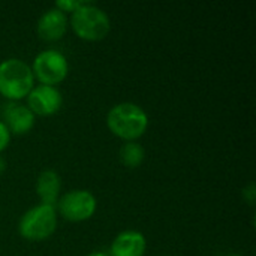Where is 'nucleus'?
Segmentation results:
<instances>
[{
  "instance_id": "obj_1",
  "label": "nucleus",
  "mask_w": 256,
  "mask_h": 256,
  "mask_svg": "<svg viewBox=\"0 0 256 256\" xmlns=\"http://www.w3.org/2000/svg\"><path fill=\"white\" fill-rule=\"evenodd\" d=\"M147 111L135 102H120L110 108L106 114V126L112 135L128 141L140 140L148 129Z\"/></svg>"
},
{
  "instance_id": "obj_2",
  "label": "nucleus",
  "mask_w": 256,
  "mask_h": 256,
  "mask_svg": "<svg viewBox=\"0 0 256 256\" xmlns=\"http://www.w3.org/2000/svg\"><path fill=\"white\" fill-rule=\"evenodd\" d=\"M34 87V76L27 62L9 57L0 62V94L10 100L20 102L27 98Z\"/></svg>"
},
{
  "instance_id": "obj_3",
  "label": "nucleus",
  "mask_w": 256,
  "mask_h": 256,
  "mask_svg": "<svg viewBox=\"0 0 256 256\" xmlns=\"http://www.w3.org/2000/svg\"><path fill=\"white\" fill-rule=\"evenodd\" d=\"M69 26L80 39L98 42L108 36L111 30V18L106 10L87 0L84 6L70 14Z\"/></svg>"
},
{
  "instance_id": "obj_4",
  "label": "nucleus",
  "mask_w": 256,
  "mask_h": 256,
  "mask_svg": "<svg viewBox=\"0 0 256 256\" xmlns=\"http://www.w3.org/2000/svg\"><path fill=\"white\" fill-rule=\"evenodd\" d=\"M57 219L58 214L56 207L39 202L21 214L18 220V232L24 240L44 242L56 232Z\"/></svg>"
},
{
  "instance_id": "obj_5",
  "label": "nucleus",
  "mask_w": 256,
  "mask_h": 256,
  "mask_svg": "<svg viewBox=\"0 0 256 256\" xmlns=\"http://www.w3.org/2000/svg\"><path fill=\"white\" fill-rule=\"evenodd\" d=\"M30 68L39 84L54 87L63 82L69 74V62L66 56L56 48H46L38 52Z\"/></svg>"
},
{
  "instance_id": "obj_6",
  "label": "nucleus",
  "mask_w": 256,
  "mask_h": 256,
  "mask_svg": "<svg viewBox=\"0 0 256 256\" xmlns=\"http://www.w3.org/2000/svg\"><path fill=\"white\" fill-rule=\"evenodd\" d=\"M98 208V200L87 189H72L60 195L56 212L69 222L88 220Z\"/></svg>"
},
{
  "instance_id": "obj_7",
  "label": "nucleus",
  "mask_w": 256,
  "mask_h": 256,
  "mask_svg": "<svg viewBox=\"0 0 256 256\" xmlns=\"http://www.w3.org/2000/svg\"><path fill=\"white\" fill-rule=\"evenodd\" d=\"M27 108L40 117L57 114L63 106V94L54 86L38 84L27 94Z\"/></svg>"
},
{
  "instance_id": "obj_8",
  "label": "nucleus",
  "mask_w": 256,
  "mask_h": 256,
  "mask_svg": "<svg viewBox=\"0 0 256 256\" xmlns=\"http://www.w3.org/2000/svg\"><path fill=\"white\" fill-rule=\"evenodd\" d=\"M0 120L4 123L12 135H24L33 129L36 123V116L27 108V105L8 100L4 105H2Z\"/></svg>"
},
{
  "instance_id": "obj_9",
  "label": "nucleus",
  "mask_w": 256,
  "mask_h": 256,
  "mask_svg": "<svg viewBox=\"0 0 256 256\" xmlns=\"http://www.w3.org/2000/svg\"><path fill=\"white\" fill-rule=\"evenodd\" d=\"M68 26H69L68 15L52 6L45 12H42V15L39 16L36 22V32L42 40L56 42L64 36Z\"/></svg>"
},
{
  "instance_id": "obj_10",
  "label": "nucleus",
  "mask_w": 256,
  "mask_h": 256,
  "mask_svg": "<svg viewBox=\"0 0 256 256\" xmlns=\"http://www.w3.org/2000/svg\"><path fill=\"white\" fill-rule=\"evenodd\" d=\"M147 252L146 236L136 230L118 232L110 246V256H144Z\"/></svg>"
},
{
  "instance_id": "obj_11",
  "label": "nucleus",
  "mask_w": 256,
  "mask_h": 256,
  "mask_svg": "<svg viewBox=\"0 0 256 256\" xmlns=\"http://www.w3.org/2000/svg\"><path fill=\"white\" fill-rule=\"evenodd\" d=\"M34 190L40 204L56 207L62 195V177L54 170H44L36 178Z\"/></svg>"
},
{
  "instance_id": "obj_12",
  "label": "nucleus",
  "mask_w": 256,
  "mask_h": 256,
  "mask_svg": "<svg viewBox=\"0 0 256 256\" xmlns=\"http://www.w3.org/2000/svg\"><path fill=\"white\" fill-rule=\"evenodd\" d=\"M120 164L126 168L135 170L138 168L146 159V150L138 141H128L118 150Z\"/></svg>"
},
{
  "instance_id": "obj_13",
  "label": "nucleus",
  "mask_w": 256,
  "mask_h": 256,
  "mask_svg": "<svg viewBox=\"0 0 256 256\" xmlns=\"http://www.w3.org/2000/svg\"><path fill=\"white\" fill-rule=\"evenodd\" d=\"M87 3V0H58L54 3V8L60 9L62 12H75L76 9H80L81 6H84Z\"/></svg>"
},
{
  "instance_id": "obj_14",
  "label": "nucleus",
  "mask_w": 256,
  "mask_h": 256,
  "mask_svg": "<svg viewBox=\"0 0 256 256\" xmlns=\"http://www.w3.org/2000/svg\"><path fill=\"white\" fill-rule=\"evenodd\" d=\"M12 134L9 132V129L4 126V123L0 120V154L8 148L9 142H10Z\"/></svg>"
},
{
  "instance_id": "obj_15",
  "label": "nucleus",
  "mask_w": 256,
  "mask_h": 256,
  "mask_svg": "<svg viewBox=\"0 0 256 256\" xmlns=\"http://www.w3.org/2000/svg\"><path fill=\"white\" fill-rule=\"evenodd\" d=\"M243 198L249 206H254L256 200V188L254 183H249L244 189H243Z\"/></svg>"
},
{
  "instance_id": "obj_16",
  "label": "nucleus",
  "mask_w": 256,
  "mask_h": 256,
  "mask_svg": "<svg viewBox=\"0 0 256 256\" xmlns=\"http://www.w3.org/2000/svg\"><path fill=\"white\" fill-rule=\"evenodd\" d=\"M86 256H110L108 252H102V250H94V252H90L88 255Z\"/></svg>"
},
{
  "instance_id": "obj_17",
  "label": "nucleus",
  "mask_w": 256,
  "mask_h": 256,
  "mask_svg": "<svg viewBox=\"0 0 256 256\" xmlns=\"http://www.w3.org/2000/svg\"><path fill=\"white\" fill-rule=\"evenodd\" d=\"M6 170V160L0 156V174Z\"/></svg>"
},
{
  "instance_id": "obj_18",
  "label": "nucleus",
  "mask_w": 256,
  "mask_h": 256,
  "mask_svg": "<svg viewBox=\"0 0 256 256\" xmlns=\"http://www.w3.org/2000/svg\"><path fill=\"white\" fill-rule=\"evenodd\" d=\"M226 256H243V255H240V254H231V255H226Z\"/></svg>"
}]
</instances>
